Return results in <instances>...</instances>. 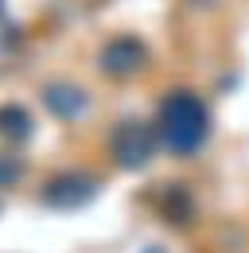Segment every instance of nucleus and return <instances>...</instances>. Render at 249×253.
<instances>
[{
    "label": "nucleus",
    "instance_id": "f257e3e1",
    "mask_svg": "<svg viewBox=\"0 0 249 253\" xmlns=\"http://www.w3.org/2000/svg\"><path fill=\"white\" fill-rule=\"evenodd\" d=\"M160 132H164V140H167L175 152H195V148L203 144V136H207V109L191 94H175L164 105Z\"/></svg>",
    "mask_w": 249,
    "mask_h": 253
}]
</instances>
